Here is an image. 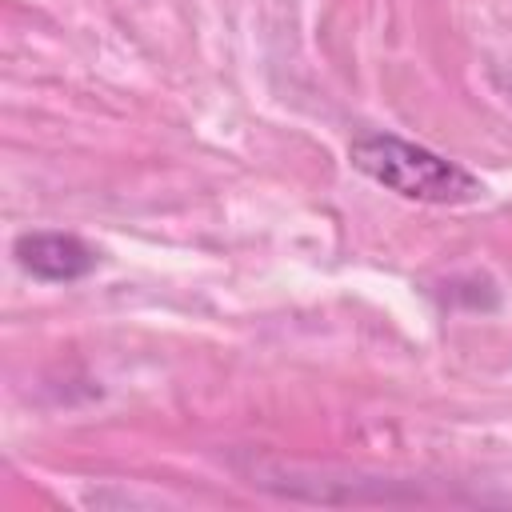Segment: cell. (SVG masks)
Returning a JSON list of instances; mask_svg holds the SVG:
<instances>
[{"label": "cell", "mask_w": 512, "mask_h": 512, "mask_svg": "<svg viewBox=\"0 0 512 512\" xmlns=\"http://www.w3.org/2000/svg\"><path fill=\"white\" fill-rule=\"evenodd\" d=\"M12 252L24 272L48 284H68L96 268V252L72 232H28L12 244Z\"/></svg>", "instance_id": "2"}, {"label": "cell", "mask_w": 512, "mask_h": 512, "mask_svg": "<svg viewBox=\"0 0 512 512\" xmlns=\"http://www.w3.org/2000/svg\"><path fill=\"white\" fill-rule=\"evenodd\" d=\"M348 156L368 180L384 184L388 192H396L404 200L468 204V200L484 196V184L468 168H460V164H452V160H444L420 144H408L400 136H388V132L356 136Z\"/></svg>", "instance_id": "1"}]
</instances>
